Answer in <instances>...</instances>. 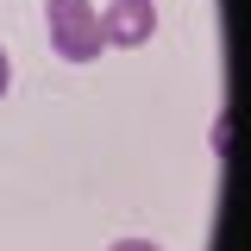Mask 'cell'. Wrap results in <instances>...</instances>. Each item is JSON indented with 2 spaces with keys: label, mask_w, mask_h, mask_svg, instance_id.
<instances>
[{
  "label": "cell",
  "mask_w": 251,
  "mask_h": 251,
  "mask_svg": "<svg viewBox=\"0 0 251 251\" xmlns=\"http://www.w3.org/2000/svg\"><path fill=\"white\" fill-rule=\"evenodd\" d=\"M50 44H57L63 63H94L107 50L100 13H94L88 0H50Z\"/></svg>",
  "instance_id": "obj_1"
},
{
  "label": "cell",
  "mask_w": 251,
  "mask_h": 251,
  "mask_svg": "<svg viewBox=\"0 0 251 251\" xmlns=\"http://www.w3.org/2000/svg\"><path fill=\"white\" fill-rule=\"evenodd\" d=\"M100 31H107V44H151V31H157V13H151V0H113L107 13H100Z\"/></svg>",
  "instance_id": "obj_2"
},
{
  "label": "cell",
  "mask_w": 251,
  "mask_h": 251,
  "mask_svg": "<svg viewBox=\"0 0 251 251\" xmlns=\"http://www.w3.org/2000/svg\"><path fill=\"white\" fill-rule=\"evenodd\" d=\"M107 251H157L151 239H120V245H107Z\"/></svg>",
  "instance_id": "obj_3"
},
{
  "label": "cell",
  "mask_w": 251,
  "mask_h": 251,
  "mask_svg": "<svg viewBox=\"0 0 251 251\" xmlns=\"http://www.w3.org/2000/svg\"><path fill=\"white\" fill-rule=\"evenodd\" d=\"M6 82H13V63H6V50H0V94H6Z\"/></svg>",
  "instance_id": "obj_4"
}]
</instances>
